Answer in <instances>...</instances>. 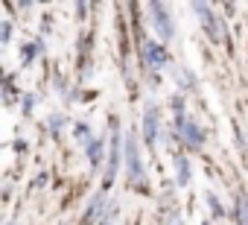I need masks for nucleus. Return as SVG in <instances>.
Wrapping results in <instances>:
<instances>
[{
	"mask_svg": "<svg viewBox=\"0 0 248 225\" xmlns=\"http://www.w3.org/2000/svg\"><path fill=\"white\" fill-rule=\"evenodd\" d=\"M146 59H149L152 64H164V62H167V53H164L161 47H155V44H146Z\"/></svg>",
	"mask_w": 248,
	"mask_h": 225,
	"instance_id": "nucleus-1",
	"label": "nucleus"
},
{
	"mask_svg": "<svg viewBox=\"0 0 248 225\" xmlns=\"http://www.w3.org/2000/svg\"><path fill=\"white\" fill-rule=\"evenodd\" d=\"M152 12H155V15H161V6L155 3V6H152ZM158 30H161V32H164V35L170 38V32H172V27H170V21H167V15H164V18L158 21Z\"/></svg>",
	"mask_w": 248,
	"mask_h": 225,
	"instance_id": "nucleus-2",
	"label": "nucleus"
},
{
	"mask_svg": "<svg viewBox=\"0 0 248 225\" xmlns=\"http://www.w3.org/2000/svg\"><path fill=\"white\" fill-rule=\"evenodd\" d=\"M146 141L155 144V111H149V114H146Z\"/></svg>",
	"mask_w": 248,
	"mask_h": 225,
	"instance_id": "nucleus-3",
	"label": "nucleus"
},
{
	"mask_svg": "<svg viewBox=\"0 0 248 225\" xmlns=\"http://www.w3.org/2000/svg\"><path fill=\"white\" fill-rule=\"evenodd\" d=\"M99 152H102V146L93 144V146H91V161H93V164H99Z\"/></svg>",
	"mask_w": 248,
	"mask_h": 225,
	"instance_id": "nucleus-4",
	"label": "nucleus"
}]
</instances>
